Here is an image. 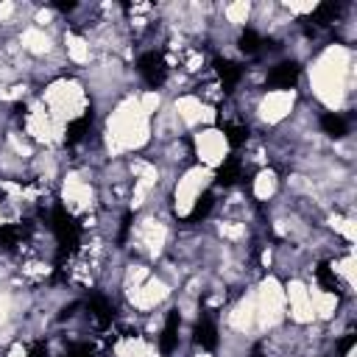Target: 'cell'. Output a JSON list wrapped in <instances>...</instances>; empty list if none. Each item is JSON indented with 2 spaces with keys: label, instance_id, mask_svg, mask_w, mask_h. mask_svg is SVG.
<instances>
[{
  "label": "cell",
  "instance_id": "obj_1",
  "mask_svg": "<svg viewBox=\"0 0 357 357\" xmlns=\"http://www.w3.org/2000/svg\"><path fill=\"white\" fill-rule=\"evenodd\" d=\"M151 137V117L139 109L137 98H126L114 106V112L106 120V148L109 153H123L142 148Z\"/></svg>",
  "mask_w": 357,
  "mask_h": 357
},
{
  "label": "cell",
  "instance_id": "obj_2",
  "mask_svg": "<svg viewBox=\"0 0 357 357\" xmlns=\"http://www.w3.org/2000/svg\"><path fill=\"white\" fill-rule=\"evenodd\" d=\"M346 75H349V50L340 45H329L310 67V84L315 98L324 106L337 109L346 95Z\"/></svg>",
  "mask_w": 357,
  "mask_h": 357
},
{
  "label": "cell",
  "instance_id": "obj_3",
  "mask_svg": "<svg viewBox=\"0 0 357 357\" xmlns=\"http://www.w3.org/2000/svg\"><path fill=\"white\" fill-rule=\"evenodd\" d=\"M42 106L47 109V114H50L56 123L67 126L70 120H75V117L84 114V109H86V92H84V86H81L78 81L61 78V81H53V84L45 89Z\"/></svg>",
  "mask_w": 357,
  "mask_h": 357
},
{
  "label": "cell",
  "instance_id": "obj_4",
  "mask_svg": "<svg viewBox=\"0 0 357 357\" xmlns=\"http://www.w3.org/2000/svg\"><path fill=\"white\" fill-rule=\"evenodd\" d=\"M284 284L276 279V276H268L257 296H254V310H257V324L262 329H271L276 326L282 318H284Z\"/></svg>",
  "mask_w": 357,
  "mask_h": 357
},
{
  "label": "cell",
  "instance_id": "obj_5",
  "mask_svg": "<svg viewBox=\"0 0 357 357\" xmlns=\"http://www.w3.org/2000/svg\"><path fill=\"white\" fill-rule=\"evenodd\" d=\"M212 181V170L209 167H190L178 181H176V190H173V206L181 218H187L192 209H195V201L201 195L204 187H209Z\"/></svg>",
  "mask_w": 357,
  "mask_h": 357
},
{
  "label": "cell",
  "instance_id": "obj_6",
  "mask_svg": "<svg viewBox=\"0 0 357 357\" xmlns=\"http://www.w3.org/2000/svg\"><path fill=\"white\" fill-rule=\"evenodd\" d=\"M195 153H198L201 167L215 170L218 165H223V159H226V153H229V139H226V134H223L220 128H212V126L201 128V131L195 134Z\"/></svg>",
  "mask_w": 357,
  "mask_h": 357
},
{
  "label": "cell",
  "instance_id": "obj_7",
  "mask_svg": "<svg viewBox=\"0 0 357 357\" xmlns=\"http://www.w3.org/2000/svg\"><path fill=\"white\" fill-rule=\"evenodd\" d=\"M25 131H28L33 139L50 145V142H59V139H61L64 126L56 123V120L47 114L45 106H33V109L28 112V117H25Z\"/></svg>",
  "mask_w": 357,
  "mask_h": 357
},
{
  "label": "cell",
  "instance_id": "obj_8",
  "mask_svg": "<svg viewBox=\"0 0 357 357\" xmlns=\"http://www.w3.org/2000/svg\"><path fill=\"white\" fill-rule=\"evenodd\" d=\"M167 296H170V284L165 279H159V276H148L142 284H137V287L128 290V298H131V304L137 310H153Z\"/></svg>",
  "mask_w": 357,
  "mask_h": 357
},
{
  "label": "cell",
  "instance_id": "obj_9",
  "mask_svg": "<svg viewBox=\"0 0 357 357\" xmlns=\"http://www.w3.org/2000/svg\"><path fill=\"white\" fill-rule=\"evenodd\" d=\"M284 301H290V318L296 324H310L315 318L312 301H310V287L301 279H290L284 284Z\"/></svg>",
  "mask_w": 357,
  "mask_h": 357
},
{
  "label": "cell",
  "instance_id": "obj_10",
  "mask_svg": "<svg viewBox=\"0 0 357 357\" xmlns=\"http://www.w3.org/2000/svg\"><path fill=\"white\" fill-rule=\"evenodd\" d=\"M296 92L293 89H273L259 100V117L265 123H279L293 112Z\"/></svg>",
  "mask_w": 357,
  "mask_h": 357
},
{
  "label": "cell",
  "instance_id": "obj_11",
  "mask_svg": "<svg viewBox=\"0 0 357 357\" xmlns=\"http://www.w3.org/2000/svg\"><path fill=\"white\" fill-rule=\"evenodd\" d=\"M61 198H64V204H67L73 212H84V209H89V204H92V187H89L78 173H70V176L64 178Z\"/></svg>",
  "mask_w": 357,
  "mask_h": 357
},
{
  "label": "cell",
  "instance_id": "obj_12",
  "mask_svg": "<svg viewBox=\"0 0 357 357\" xmlns=\"http://www.w3.org/2000/svg\"><path fill=\"white\" fill-rule=\"evenodd\" d=\"M173 109H176V117L184 123V126H198V123H209L215 114H212V109L209 106H204L201 103V98H195V95H181L176 103H173Z\"/></svg>",
  "mask_w": 357,
  "mask_h": 357
},
{
  "label": "cell",
  "instance_id": "obj_13",
  "mask_svg": "<svg viewBox=\"0 0 357 357\" xmlns=\"http://www.w3.org/2000/svg\"><path fill=\"white\" fill-rule=\"evenodd\" d=\"M137 237H139V243H142V248L148 251V254H159L162 248H165V240H167V229L159 223V220H153V218H145V220H139V226H137Z\"/></svg>",
  "mask_w": 357,
  "mask_h": 357
},
{
  "label": "cell",
  "instance_id": "obj_14",
  "mask_svg": "<svg viewBox=\"0 0 357 357\" xmlns=\"http://www.w3.org/2000/svg\"><path fill=\"white\" fill-rule=\"evenodd\" d=\"M257 324V310H254V296H245L237 301V307L229 312V326L237 332H251Z\"/></svg>",
  "mask_w": 357,
  "mask_h": 357
},
{
  "label": "cell",
  "instance_id": "obj_15",
  "mask_svg": "<svg viewBox=\"0 0 357 357\" xmlns=\"http://www.w3.org/2000/svg\"><path fill=\"white\" fill-rule=\"evenodd\" d=\"M22 47L33 56H45V53H50L53 42L42 28H28V31H22Z\"/></svg>",
  "mask_w": 357,
  "mask_h": 357
},
{
  "label": "cell",
  "instance_id": "obj_16",
  "mask_svg": "<svg viewBox=\"0 0 357 357\" xmlns=\"http://www.w3.org/2000/svg\"><path fill=\"white\" fill-rule=\"evenodd\" d=\"M310 301H312V312L315 318H332L337 310V296L329 290H310Z\"/></svg>",
  "mask_w": 357,
  "mask_h": 357
},
{
  "label": "cell",
  "instance_id": "obj_17",
  "mask_svg": "<svg viewBox=\"0 0 357 357\" xmlns=\"http://www.w3.org/2000/svg\"><path fill=\"white\" fill-rule=\"evenodd\" d=\"M114 357H156V349L151 343H145L142 337H128V340L117 343Z\"/></svg>",
  "mask_w": 357,
  "mask_h": 357
},
{
  "label": "cell",
  "instance_id": "obj_18",
  "mask_svg": "<svg viewBox=\"0 0 357 357\" xmlns=\"http://www.w3.org/2000/svg\"><path fill=\"white\" fill-rule=\"evenodd\" d=\"M64 45H67L70 61H75V64H86V61H89V42H86L84 36L67 33V36H64Z\"/></svg>",
  "mask_w": 357,
  "mask_h": 357
},
{
  "label": "cell",
  "instance_id": "obj_19",
  "mask_svg": "<svg viewBox=\"0 0 357 357\" xmlns=\"http://www.w3.org/2000/svg\"><path fill=\"white\" fill-rule=\"evenodd\" d=\"M276 187H279V178H276L273 170H259L257 173V178H254V195L259 201H268L276 192Z\"/></svg>",
  "mask_w": 357,
  "mask_h": 357
},
{
  "label": "cell",
  "instance_id": "obj_20",
  "mask_svg": "<svg viewBox=\"0 0 357 357\" xmlns=\"http://www.w3.org/2000/svg\"><path fill=\"white\" fill-rule=\"evenodd\" d=\"M223 14H226V20H229L231 25H240V22H245V20H248V14H251V3H248V0L229 3V6L223 8Z\"/></svg>",
  "mask_w": 357,
  "mask_h": 357
},
{
  "label": "cell",
  "instance_id": "obj_21",
  "mask_svg": "<svg viewBox=\"0 0 357 357\" xmlns=\"http://www.w3.org/2000/svg\"><path fill=\"white\" fill-rule=\"evenodd\" d=\"M137 100H139V109H142L148 117H153V114H156V109L162 106V95H159V92H153V89H151V92H145V95H139Z\"/></svg>",
  "mask_w": 357,
  "mask_h": 357
},
{
  "label": "cell",
  "instance_id": "obj_22",
  "mask_svg": "<svg viewBox=\"0 0 357 357\" xmlns=\"http://www.w3.org/2000/svg\"><path fill=\"white\" fill-rule=\"evenodd\" d=\"M337 271L346 276V282H349V284H354V257H346V259L337 265Z\"/></svg>",
  "mask_w": 357,
  "mask_h": 357
},
{
  "label": "cell",
  "instance_id": "obj_23",
  "mask_svg": "<svg viewBox=\"0 0 357 357\" xmlns=\"http://www.w3.org/2000/svg\"><path fill=\"white\" fill-rule=\"evenodd\" d=\"M315 8H318V3H287V11L290 14H310Z\"/></svg>",
  "mask_w": 357,
  "mask_h": 357
},
{
  "label": "cell",
  "instance_id": "obj_24",
  "mask_svg": "<svg viewBox=\"0 0 357 357\" xmlns=\"http://www.w3.org/2000/svg\"><path fill=\"white\" fill-rule=\"evenodd\" d=\"M220 234H223V237H229V240H237V237H243V226L223 223V226H220Z\"/></svg>",
  "mask_w": 357,
  "mask_h": 357
},
{
  "label": "cell",
  "instance_id": "obj_25",
  "mask_svg": "<svg viewBox=\"0 0 357 357\" xmlns=\"http://www.w3.org/2000/svg\"><path fill=\"white\" fill-rule=\"evenodd\" d=\"M8 307H11V304H8V296H6V293H0V324L8 318Z\"/></svg>",
  "mask_w": 357,
  "mask_h": 357
},
{
  "label": "cell",
  "instance_id": "obj_26",
  "mask_svg": "<svg viewBox=\"0 0 357 357\" xmlns=\"http://www.w3.org/2000/svg\"><path fill=\"white\" fill-rule=\"evenodd\" d=\"M14 14V3H0V22Z\"/></svg>",
  "mask_w": 357,
  "mask_h": 357
},
{
  "label": "cell",
  "instance_id": "obj_27",
  "mask_svg": "<svg viewBox=\"0 0 357 357\" xmlns=\"http://www.w3.org/2000/svg\"><path fill=\"white\" fill-rule=\"evenodd\" d=\"M8 357H28V351H25V346H22V343H14V346H11V351H8Z\"/></svg>",
  "mask_w": 357,
  "mask_h": 357
},
{
  "label": "cell",
  "instance_id": "obj_28",
  "mask_svg": "<svg viewBox=\"0 0 357 357\" xmlns=\"http://www.w3.org/2000/svg\"><path fill=\"white\" fill-rule=\"evenodd\" d=\"M198 357H209V354H198Z\"/></svg>",
  "mask_w": 357,
  "mask_h": 357
}]
</instances>
